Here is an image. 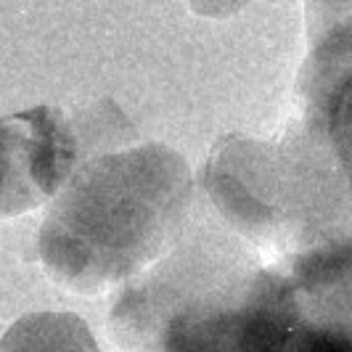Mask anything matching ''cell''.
I'll return each mask as SVG.
<instances>
[{
	"label": "cell",
	"instance_id": "4",
	"mask_svg": "<svg viewBox=\"0 0 352 352\" xmlns=\"http://www.w3.org/2000/svg\"><path fill=\"white\" fill-rule=\"evenodd\" d=\"M82 164V130L56 106L0 117V223L51 204Z\"/></svg>",
	"mask_w": 352,
	"mask_h": 352
},
{
	"label": "cell",
	"instance_id": "7",
	"mask_svg": "<svg viewBox=\"0 0 352 352\" xmlns=\"http://www.w3.org/2000/svg\"><path fill=\"white\" fill-rule=\"evenodd\" d=\"M283 352H352L350 318L300 316Z\"/></svg>",
	"mask_w": 352,
	"mask_h": 352
},
{
	"label": "cell",
	"instance_id": "6",
	"mask_svg": "<svg viewBox=\"0 0 352 352\" xmlns=\"http://www.w3.org/2000/svg\"><path fill=\"white\" fill-rule=\"evenodd\" d=\"M0 352H101V347L74 313H30L0 336Z\"/></svg>",
	"mask_w": 352,
	"mask_h": 352
},
{
	"label": "cell",
	"instance_id": "2",
	"mask_svg": "<svg viewBox=\"0 0 352 352\" xmlns=\"http://www.w3.org/2000/svg\"><path fill=\"white\" fill-rule=\"evenodd\" d=\"M191 199V167L170 146L93 154L48 204L40 265L56 286L82 297L130 283L177 241Z\"/></svg>",
	"mask_w": 352,
	"mask_h": 352
},
{
	"label": "cell",
	"instance_id": "1",
	"mask_svg": "<svg viewBox=\"0 0 352 352\" xmlns=\"http://www.w3.org/2000/svg\"><path fill=\"white\" fill-rule=\"evenodd\" d=\"M300 300L292 278L212 226L127 283L109 316L124 352H283Z\"/></svg>",
	"mask_w": 352,
	"mask_h": 352
},
{
	"label": "cell",
	"instance_id": "5",
	"mask_svg": "<svg viewBox=\"0 0 352 352\" xmlns=\"http://www.w3.org/2000/svg\"><path fill=\"white\" fill-rule=\"evenodd\" d=\"M307 56L297 80L300 120L320 130L350 154V80H352V6L310 3Z\"/></svg>",
	"mask_w": 352,
	"mask_h": 352
},
{
	"label": "cell",
	"instance_id": "3",
	"mask_svg": "<svg viewBox=\"0 0 352 352\" xmlns=\"http://www.w3.org/2000/svg\"><path fill=\"white\" fill-rule=\"evenodd\" d=\"M350 154L294 120L263 141L230 133L212 146L201 186L226 228L265 265L350 244Z\"/></svg>",
	"mask_w": 352,
	"mask_h": 352
}]
</instances>
